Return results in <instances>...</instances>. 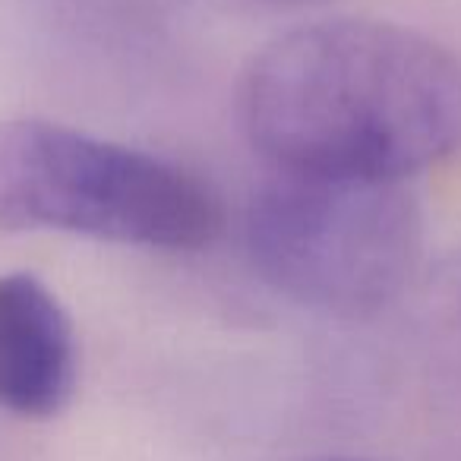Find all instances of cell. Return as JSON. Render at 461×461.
Wrapping results in <instances>:
<instances>
[{"mask_svg": "<svg viewBox=\"0 0 461 461\" xmlns=\"http://www.w3.org/2000/svg\"><path fill=\"white\" fill-rule=\"evenodd\" d=\"M234 114L276 171L404 184L461 149V60L395 23H313L253 54Z\"/></svg>", "mask_w": 461, "mask_h": 461, "instance_id": "cell-1", "label": "cell"}, {"mask_svg": "<svg viewBox=\"0 0 461 461\" xmlns=\"http://www.w3.org/2000/svg\"><path fill=\"white\" fill-rule=\"evenodd\" d=\"M0 230H60L146 250H203L221 196L196 171L41 117L0 121Z\"/></svg>", "mask_w": 461, "mask_h": 461, "instance_id": "cell-2", "label": "cell"}, {"mask_svg": "<svg viewBox=\"0 0 461 461\" xmlns=\"http://www.w3.org/2000/svg\"><path fill=\"white\" fill-rule=\"evenodd\" d=\"M420 240L417 203L395 180L276 171L244 218L259 278L297 307L335 320H366L398 301Z\"/></svg>", "mask_w": 461, "mask_h": 461, "instance_id": "cell-3", "label": "cell"}, {"mask_svg": "<svg viewBox=\"0 0 461 461\" xmlns=\"http://www.w3.org/2000/svg\"><path fill=\"white\" fill-rule=\"evenodd\" d=\"M77 389V335L64 303L32 272L0 276V408L51 420Z\"/></svg>", "mask_w": 461, "mask_h": 461, "instance_id": "cell-4", "label": "cell"}, {"mask_svg": "<svg viewBox=\"0 0 461 461\" xmlns=\"http://www.w3.org/2000/svg\"><path fill=\"white\" fill-rule=\"evenodd\" d=\"M253 4H263V7H307L316 0H253Z\"/></svg>", "mask_w": 461, "mask_h": 461, "instance_id": "cell-5", "label": "cell"}, {"mask_svg": "<svg viewBox=\"0 0 461 461\" xmlns=\"http://www.w3.org/2000/svg\"><path fill=\"white\" fill-rule=\"evenodd\" d=\"M326 461H360V458H326Z\"/></svg>", "mask_w": 461, "mask_h": 461, "instance_id": "cell-6", "label": "cell"}]
</instances>
